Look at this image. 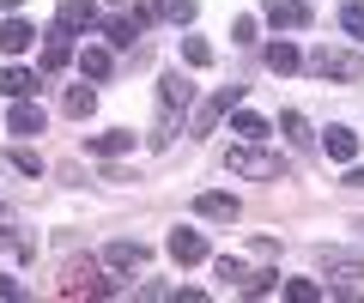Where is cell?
Returning <instances> with one entry per match:
<instances>
[{"mask_svg":"<svg viewBox=\"0 0 364 303\" xmlns=\"http://www.w3.org/2000/svg\"><path fill=\"white\" fill-rule=\"evenodd\" d=\"M231 176H255V182H286V158H279V152H261L255 140L249 145H231Z\"/></svg>","mask_w":364,"mask_h":303,"instance_id":"6da1fadb","label":"cell"},{"mask_svg":"<svg viewBox=\"0 0 364 303\" xmlns=\"http://www.w3.org/2000/svg\"><path fill=\"white\" fill-rule=\"evenodd\" d=\"M61 291L67 297H109V279L97 273V261H67V273H61Z\"/></svg>","mask_w":364,"mask_h":303,"instance_id":"7a4b0ae2","label":"cell"},{"mask_svg":"<svg viewBox=\"0 0 364 303\" xmlns=\"http://www.w3.org/2000/svg\"><path fill=\"white\" fill-rule=\"evenodd\" d=\"M310 73H322V79H364V61L346 49H316L310 55Z\"/></svg>","mask_w":364,"mask_h":303,"instance_id":"3957f363","label":"cell"},{"mask_svg":"<svg viewBox=\"0 0 364 303\" xmlns=\"http://www.w3.org/2000/svg\"><path fill=\"white\" fill-rule=\"evenodd\" d=\"M188 97H195V85L182 79V73H170V79L158 85V116H164V133H158V140H170V121H176V109H188Z\"/></svg>","mask_w":364,"mask_h":303,"instance_id":"277c9868","label":"cell"},{"mask_svg":"<svg viewBox=\"0 0 364 303\" xmlns=\"http://www.w3.org/2000/svg\"><path fill=\"white\" fill-rule=\"evenodd\" d=\"M237 97H243V85H225V92L213 97V104H200V109H195V133H213L225 109H237Z\"/></svg>","mask_w":364,"mask_h":303,"instance_id":"5b68a950","label":"cell"},{"mask_svg":"<svg viewBox=\"0 0 364 303\" xmlns=\"http://www.w3.org/2000/svg\"><path fill=\"white\" fill-rule=\"evenodd\" d=\"M146 261H152L146 243H109V249H104V267H116V273H140Z\"/></svg>","mask_w":364,"mask_h":303,"instance_id":"8992f818","label":"cell"},{"mask_svg":"<svg viewBox=\"0 0 364 303\" xmlns=\"http://www.w3.org/2000/svg\"><path fill=\"white\" fill-rule=\"evenodd\" d=\"M322 267H328V279H334V291H358V279H364V267L352 261V255H322Z\"/></svg>","mask_w":364,"mask_h":303,"instance_id":"52a82bcc","label":"cell"},{"mask_svg":"<svg viewBox=\"0 0 364 303\" xmlns=\"http://www.w3.org/2000/svg\"><path fill=\"white\" fill-rule=\"evenodd\" d=\"M170 261H182V267L207 261V237L200 231H170Z\"/></svg>","mask_w":364,"mask_h":303,"instance_id":"ba28073f","label":"cell"},{"mask_svg":"<svg viewBox=\"0 0 364 303\" xmlns=\"http://www.w3.org/2000/svg\"><path fill=\"white\" fill-rule=\"evenodd\" d=\"M195 212H200V219H213V224H231L243 206H237V194H219V188H213V194H195Z\"/></svg>","mask_w":364,"mask_h":303,"instance_id":"9c48e42d","label":"cell"},{"mask_svg":"<svg viewBox=\"0 0 364 303\" xmlns=\"http://www.w3.org/2000/svg\"><path fill=\"white\" fill-rule=\"evenodd\" d=\"M67 61H73V31L55 25V31H49V43H43V73H61Z\"/></svg>","mask_w":364,"mask_h":303,"instance_id":"30bf717a","label":"cell"},{"mask_svg":"<svg viewBox=\"0 0 364 303\" xmlns=\"http://www.w3.org/2000/svg\"><path fill=\"white\" fill-rule=\"evenodd\" d=\"M55 25H61V31H73V37H79V31H91V25H97V6H91V0H61V13H55Z\"/></svg>","mask_w":364,"mask_h":303,"instance_id":"8fae6325","label":"cell"},{"mask_svg":"<svg viewBox=\"0 0 364 303\" xmlns=\"http://www.w3.org/2000/svg\"><path fill=\"white\" fill-rule=\"evenodd\" d=\"M152 25V13H122V18H109V43H116V49H134V37H140V31Z\"/></svg>","mask_w":364,"mask_h":303,"instance_id":"7c38bea8","label":"cell"},{"mask_svg":"<svg viewBox=\"0 0 364 303\" xmlns=\"http://www.w3.org/2000/svg\"><path fill=\"white\" fill-rule=\"evenodd\" d=\"M267 18L279 31H304L310 25V6H304V0H267Z\"/></svg>","mask_w":364,"mask_h":303,"instance_id":"4fadbf2b","label":"cell"},{"mask_svg":"<svg viewBox=\"0 0 364 303\" xmlns=\"http://www.w3.org/2000/svg\"><path fill=\"white\" fill-rule=\"evenodd\" d=\"M31 43H37V31H31L25 18H18V13L6 18V25H0V55H25Z\"/></svg>","mask_w":364,"mask_h":303,"instance_id":"5bb4252c","label":"cell"},{"mask_svg":"<svg viewBox=\"0 0 364 303\" xmlns=\"http://www.w3.org/2000/svg\"><path fill=\"white\" fill-rule=\"evenodd\" d=\"M6 128H13L18 140H31V133H43V109H37V104H25V97H18V104H13V116H6Z\"/></svg>","mask_w":364,"mask_h":303,"instance_id":"9a60e30c","label":"cell"},{"mask_svg":"<svg viewBox=\"0 0 364 303\" xmlns=\"http://www.w3.org/2000/svg\"><path fill=\"white\" fill-rule=\"evenodd\" d=\"M328 158H334V164H352V158H358V133H352V128H328Z\"/></svg>","mask_w":364,"mask_h":303,"instance_id":"2e32d148","label":"cell"},{"mask_svg":"<svg viewBox=\"0 0 364 303\" xmlns=\"http://www.w3.org/2000/svg\"><path fill=\"white\" fill-rule=\"evenodd\" d=\"M0 92H6V97H31V92H37V73H25V67H6V73H0Z\"/></svg>","mask_w":364,"mask_h":303,"instance_id":"e0dca14e","label":"cell"},{"mask_svg":"<svg viewBox=\"0 0 364 303\" xmlns=\"http://www.w3.org/2000/svg\"><path fill=\"white\" fill-rule=\"evenodd\" d=\"M91 152H104V158H116V152H134V133L109 128V133H97V140H91Z\"/></svg>","mask_w":364,"mask_h":303,"instance_id":"ac0fdd59","label":"cell"},{"mask_svg":"<svg viewBox=\"0 0 364 303\" xmlns=\"http://www.w3.org/2000/svg\"><path fill=\"white\" fill-rule=\"evenodd\" d=\"M267 67H273V73H298V67H304V55L291 49V43H273V49H267Z\"/></svg>","mask_w":364,"mask_h":303,"instance_id":"d6986e66","label":"cell"},{"mask_svg":"<svg viewBox=\"0 0 364 303\" xmlns=\"http://www.w3.org/2000/svg\"><path fill=\"white\" fill-rule=\"evenodd\" d=\"M79 73L85 79H109V49H85L79 55Z\"/></svg>","mask_w":364,"mask_h":303,"instance_id":"ffe728a7","label":"cell"},{"mask_svg":"<svg viewBox=\"0 0 364 303\" xmlns=\"http://www.w3.org/2000/svg\"><path fill=\"white\" fill-rule=\"evenodd\" d=\"M61 104H67V116H91V109H97V92H91V85H73Z\"/></svg>","mask_w":364,"mask_h":303,"instance_id":"44dd1931","label":"cell"},{"mask_svg":"<svg viewBox=\"0 0 364 303\" xmlns=\"http://www.w3.org/2000/svg\"><path fill=\"white\" fill-rule=\"evenodd\" d=\"M231 133H243V140H261V133H267V121H261L255 109H237V116H231Z\"/></svg>","mask_w":364,"mask_h":303,"instance_id":"7402d4cb","label":"cell"},{"mask_svg":"<svg viewBox=\"0 0 364 303\" xmlns=\"http://www.w3.org/2000/svg\"><path fill=\"white\" fill-rule=\"evenodd\" d=\"M158 13H164L170 25H188V18L200 13V0H158Z\"/></svg>","mask_w":364,"mask_h":303,"instance_id":"603a6c76","label":"cell"},{"mask_svg":"<svg viewBox=\"0 0 364 303\" xmlns=\"http://www.w3.org/2000/svg\"><path fill=\"white\" fill-rule=\"evenodd\" d=\"M182 61H188V67H213V49L200 37H182Z\"/></svg>","mask_w":364,"mask_h":303,"instance_id":"cb8c5ba5","label":"cell"},{"mask_svg":"<svg viewBox=\"0 0 364 303\" xmlns=\"http://www.w3.org/2000/svg\"><path fill=\"white\" fill-rule=\"evenodd\" d=\"M279 128L291 133V145H310V121H304L298 109H286V116H279Z\"/></svg>","mask_w":364,"mask_h":303,"instance_id":"d4e9b609","label":"cell"},{"mask_svg":"<svg viewBox=\"0 0 364 303\" xmlns=\"http://www.w3.org/2000/svg\"><path fill=\"white\" fill-rule=\"evenodd\" d=\"M286 297H291V303H316V297H322V285H316V279H291Z\"/></svg>","mask_w":364,"mask_h":303,"instance_id":"484cf974","label":"cell"},{"mask_svg":"<svg viewBox=\"0 0 364 303\" xmlns=\"http://www.w3.org/2000/svg\"><path fill=\"white\" fill-rule=\"evenodd\" d=\"M213 273H219L225 285H243V279H249V273H243V261H231V255H225V261H213Z\"/></svg>","mask_w":364,"mask_h":303,"instance_id":"4316f807","label":"cell"},{"mask_svg":"<svg viewBox=\"0 0 364 303\" xmlns=\"http://www.w3.org/2000/svg\"><path fill=\"white\" fill-rule=\"evenodd\" d=\"M273 285H279V279H273V273H249V279H243V291H249V297H267Z\"/></svg>","mask_w":364,"mask_h":303,"instance_id":"83f0119b","label":"cell"},{"mask_svg":"<svg viewBox=\"0 0 364 303\" xmlns=\"http://www.w3.org/2000/svg\"><path fill=\"white\" fill-rule=\"evenodd\" d=\"M340 25H346L352 37H364V6H340Z\"/></svg>","mask_w":364,"mask_h":303,"instance_id":"f1b7e54d","label":"cell"},{"mask_svg":"<svg viewBox=\"0 0 364 303\" xmlns=\"http://www.w3.org/2000/svg\"><path fill=\"white\" fill-rule=\"evenodd\" d=\"M13 164H18L25 176H43V158H37V152H13Z\"/></svg>","mask_w":364,"mask_h":303,"instance_id":"f546056e","label":"cell"},{"mask_svg":"<svg viewBox=\"0 0 364 303\" xmlns=\"http://www.w3.org/2000/svg\"><path fill=\"white\" fill-rule=\"evenodd\" d=\"M231 43H255V18H237V25H231Z\"/></svg>","mask_w":364,"mask_h":303,"instance_id":"4dcf8cb0","label":"cell"},{"mask_svg":"<svg viewBox=\"0 0 364 303\" xmlns=\"http://www.w3.org/2000/svg\"><path fill=\"white\" fill-rule=\"evenodd\" d=\"M346 188H364V164H358V170H352V176H346Z\"/></svg>","mask_w":364,"mask_h":303,"instance_id":"1f68e13d","label":"cell"},{"mask_svg":"<svg viewBox=\"0 0 364 303\" xmlns=\"http://www.w3.org/2000/svg\"><path fill=\"white\" fill-rule=\"evenodd\" d=\"M0 6H6V13H18V0H0Z\"/></svg>","mask_w":364,"mask_h":303,"instance_id":"d6a6232c","label":"cell"},{"mask_svg":"<svg viewBox=\"0 0 364 303\" xmlns=\"http://www.w3.org/2000/svg\"><path fill=\"white\" fill-rule=\"evenodd\" d=\"M352 231H358V237H364V219H358V224H352Z\"/></svg>","mask_w":364,"mask_h":303,"instance_id":"836d02e7","label":"cell"}]
</instances>
